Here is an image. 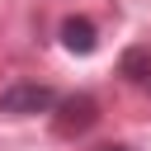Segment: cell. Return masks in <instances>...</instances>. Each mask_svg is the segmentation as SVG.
Wrapping results in <instances>:
<instances>
[{"label":"cell","instance_id":"6da1fadb","mask_svg":"<svg viewBox=\"0 0 151 151\" xmlns=\"http://www.w3.org/2000/svg\"><path fill=\"white\" fill-rule=\"evenodd\" d=\"M57 104H61L57 90L33 85V80H19V85H9V90L0 94V113H14V118H24V113H47V109H57Z\"/></svg>","mask_w":151,"mask_h":151},{"label":"cell","instance_id":"7a4b0ae2","mask_svg":"<svg viewBox=\"0 0 151 151\" xmlns=\"http://www.w3.org/2000/svg\"><path fill=\"white\" fill-rule=\"evenodd\" d=\"M61 42H66L71 52H90V47H94V24H90V19H66V24H61Z\"/></svg>","mask_w":151,"mask_h":151},{"label":"cell","instance_id":"3957f363","mask_svg":"<svg viewBox=\"0 0 151 151\" xmlns=\"http://www.w3.org/2000/svg\"><path fill=\"white\" fill-rule=\"evenodd\" d=\"M104 151H127V146H104Z\"/></svg>","mask_w":151,"mask_h":151}]
</instances>
